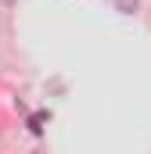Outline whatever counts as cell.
<instances>
[{
  "instance_id": "6da1fadb",
  "label": "cell",
  "mask_w": 151,
  "mask_h": 154,
  "mask_svg": "<svg viewBox=\"0 0 151 154\" xmlns=\"http://www.w3.org/2000/svg\"><path fill=\"white\" fill-rule=\"evenodd\" d=\"M115 7H119L122 14H133V11L140 7V0H115Z\"/></svg>"
}]
</instances>
